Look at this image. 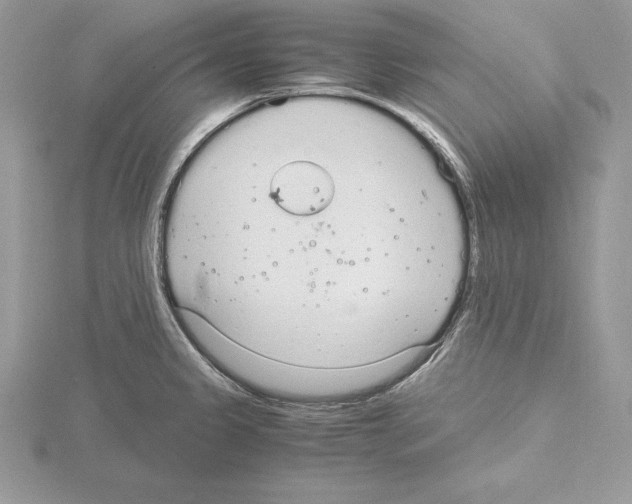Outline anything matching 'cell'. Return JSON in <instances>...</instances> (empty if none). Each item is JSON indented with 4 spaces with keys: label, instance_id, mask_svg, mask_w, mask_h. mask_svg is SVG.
Instances as JSON below:
<instances>
[{
    "label": "cell",
    "instance_id": "obj_1",
    "mask_svg": "<svg viewBox=\"0 0 632 504\" xmlns=\"http://www.w3.org/2000/svg\"><path fill=\"white\" fill-rule=\"evenodd\" d=\"M335 184L321 165L296 160L282 165L272 176L269 197L284 212L308 217L324 211L332 202Z\"/></svg>",
    "mask_w": 632,
    "mask_h": 504
}]
</instances>
